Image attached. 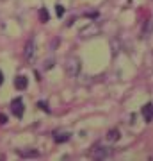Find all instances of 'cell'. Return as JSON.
Wrapping results in <instances>:
<instances>
[{"instance_id": "obj_1", "label": "cell", "mask_w": 153, "mask_h": 161, "mask_svg": "<svg viewBox=\"0 0 153 161\" xmlns=\"http://www.w3.org/2000/svg\"><path fill=\"white\" fill-rule=\"evenodd\" d=\"M64 70H66V75H68V77H77L79 72H80V59L69 56V58L66 59V63H64Z\"/></svg>"}, {"instance_id": "obj_2", "label": "cell", "mask_w": 153, "mask_h": 161, "mask_svg": "<svg viewBox=\"0 0 153 161\" xmlns=\"http://www.w3.org/2000/svg\"><path fill=\"white\" fill-rule=\"evenodd\" d=\"M89 156L93 158V159H107L109 156H110V149L105 147V145H102V143H96L93 149H91Z\"/></svg>"}, {"instance_id": "obj_3", "label": "cell", "mask_w": 153, "mask_h": 161, "mask_svg": "<svg viewBox=\"0 0 153 161\" xmlns=\"http://www.w3.org/2000/svg\"><path fill=\"white\" fill-rule=\"evenodd\" d=\"M11 111H13V115L16 116V118H22V116H23V111H25V108H23V98H22V97L13 98Z\"/></svg>"}, {"instance_id": "obj_4", "label": "cell", "mask_w": 153, "mask_h": 161, "mask_svg": "<svg viewBox=\"0 0 153 161\" xmlns=\"http://www.w3.org/2000/svg\"><path fill=\"white\" fill-rule=\"evenodd\" d=\"M142 116H144V120L148 122V124H150V122H151V111H153V106H151V102H148V104H144V106H142Z\"/></svg>"}, {"instance_id": "obj_5", "label": "cell", "mask_w": 153, "mask_h": 161, "mask_svg": "<svg viewBox=\"0 0 153 161\" xmlns=\"http://www.w3.org/2000/svg\"><path fill=\"white\" fill-rule=\"evenodd\" d=\"M14 86H16V90H25L28 86V79L25 75H18L16 79H14Z\"/></svg>"}, {"instance_id": "obj_6", "label": "cell", "mask_w": 153, "mask_h": 161, "mask_svg": "<svg viewBox=\"0 0 153 161\" xmlns=\"http://www.w3.org/2000/svg\"><path fill=\"white\" fill-rule=\"evenodd\" d=\"M32 56H34V40H28L27 45H25V59L30 61Z\"/></svg>"}, {"instance_id": "obj_7", "label": "cell", "mask_w": 153, "mask_h": 161, "mask_svg": "<svg viewBox=\"0 0 153 161\" xmlns=\"http://www.w3.org/2000/svg\"><path fill=\"white\" fill-rule=\"evenodd\" d=\"M69 138H71L69 132H55V134H54V140H55L57 143H64V142H68Z\"/></svg>"}, {"instance_id": "obj_8", "label": "cell", "mask_w": 153, "mask_h": 161, "mask_svg": "<svg viewBox=\"0 0 153 161\" xmlns=\"http://www.w3.org/2000/svg\"><path fill=\"white\" fill-rule=\"evenodd\" d=\"M119 136H121V132H119L118 129H110V131L107 132V142H118Z\"/></svg>"}, {"instance_id": "obj_9", "label": "cell", "mask_w": 153, "mask_h": 161, "mask_svg": "<svg viewBox=\"0 0 153 161\" xmlns=\"http://www.w3.org/2000/svg\"><path fill=\"white\" fill-rule=\"evenodd\" d=\"M48 20H50V13L46 11V7H41V9H39V22L41 23H46Z\"/></svg>"}, {"instance_id": "obj_10", "label": "cell", "mask_w": 153, "mask_h": 161, "mask_svg": "<svg viewBox=\"0 0 153 161\" xmlns=\"http://www.w3.org/2000/svg\"><path fill=\"white\" fill-rule=\"evenodd\" d=\"M55 11H57V16L61 18V16L64 14V11H66V9H64V7L61 6V4H57V6H55Z\"/></svg>"}, {"instance_id": "obj_11", "label": "cell", "mask_w": 153, "mask_h": 161, "mask_svg": "<svg viewBox=\"0 0 153 161\" xmlns=\"http://www.w3.org/2000/svg\"><path fill=\"white\" fill-rule=\"evenodd\" d=\"M52 66H54V59H48V61L45 63V68H46V70H50Z\"/></svg>"}, {"instance_id": "obj_12", "label": "cell", "mask_w": 153, "mask_h": 161, "mask_svg": "<svg viewBox=\"0 0 153 161\" xmlns=\"http://www.w3.org/2000/svg\"><path fill=\"white\" fill-rule=\"evenodd\" d=\"M38 106H39V108H41L43 111H48V104H46V102H39Z\"/></svg>"}, {"instance_id": "obj_13", "label": "cell", "mask_w": 153, "mask_h": 161, "mask_svg": "<svg viewBox=\"0 0 153 161\" xmlns=\"http://www.w3.org/2000/svg\"><path fill=\"white\" fill-rule=\"evenodd\" d=\"M0 124H7V116L0 113Z\"/></svg>"}, {"instance_id": "obj_14", "label": "cell", "mask_w": 153, "mask_h": 161, "mask_svg": "<svg viewBox=\"0 0 153 161\" xmlns=\"http://www.w3.org/2000/svg\"><path fill=\"white\" fill-rule=\"evenodd\" d=\"M2 82H4V74L0 72V86H2Z\"/></svg>"}]
</instances>
